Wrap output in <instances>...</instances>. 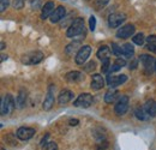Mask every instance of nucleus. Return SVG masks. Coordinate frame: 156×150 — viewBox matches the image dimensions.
<instances>
[{
  "mask_svg": "<svg viewBox=\"0 0 156 150\" xmlns=\"http://www.w3.org/2000/svg\"><path fill=\"white\" fill-rule=\"evenodd\" d=\"M82 34L85 35L84 20H83V18H76L69 27V29L66 31V36L67 38H76V36L82 35Z\"/></svg>",
  "mask_w": 156,
  "mask_h": 150,
  "instance_id": "obj_1",
  "label": "nucleus"
},
{
  "mask_svg": "<svg viewBox=\"0 0 156 150\" xmlns=\"http://www.w3.org/2000/svg\"><path fill=\"white\" fill-rule=\"evenodd\" d=\"M42 59H43V53L40 51H34V52L24 54L20 60L24 65H36L40 61H42Z\"/></svg>",
  "mask_w": 156,
  "mask_h": 150,
  "instance_id": "obj_2",
  "label": "nucleus"
},
{
  "mask_svg": "<svg viewBox=\"0 0 156 150\" xmlns=\"http://www.w3.org/2000/svg\"><path fill=\"white\" fill-rule=\"evenodd\" d=\"M143 67H144V72L147 75H151L153 71L155 70V64H156V60L154 59V56L151 55H148V54H143L140 55L139 58Z\"/></svg>",
  "mask_w": 156,
  "mask_h": 150,
  "instance_id": "obj_3",
  "label": "nucleus"
},
{
  "mask_svg": "<svg viewBox=\"0 0 156 150\" xmlns=\"http://www.w3.org/2000/svg\"><path fill=\"white\" fill-rule=\"evenodd\" d=\"M16 107V101L11 95H6L1 101V115H7Z\"/></svg>",
  "mask_w": 156,
  "mask_h": 150,
  "instance_id": "obj_4",
  "label": "nucleus"
},
{
  "mask_svg": "<svg viewBox=\"0 0 156 150\" xmlns=\"http://www.w3.org/2000/svg\"><path fill=\"white\" fill-rule=\"evenodd\" d=\"M93 102H94V98H93V96L90 94H82L79 95L77 98H76V101L73 102V105L76 106V107H82V108H88V107H90L91 105H93Z\"/></svg>",
  "mask_w": 156,
  "mask_h": 150,
  "instance_id": "obj_5",
  "label": "nucleus"
},
{
  "mask_svg": "<svg viewBox=\"0 0 156 150\" xmlns=\"http://www.w3.org/2000/svg\"><path fill=\"white\" fill-rule=\"evenodd\" d=\"M90 54H91V47L90 46H83L82 48H79V51L76 54V59H75L76 64L77 65H83Z\"/></svg>",
  "mask_w": 156,
  "mask_h": 150,
  "instance_id": "obj_6",
  "label": "nucleus"
},
{
  "mask_svg": "<svg viewBox=\"0 0 156 150\" xmlns=\"http://www.w3.org/2000/svg\"><path fill=\"white\" fill-rule=\"evenodd\" d=\"M129 101H130L129 96H121L118 100V102L115 103V107H114V111H115L118 115H124L125 113L127 112V109H129Z\"/></svg>",
  "mask_w": 156,
  "mask_h": 150,
  "instance_id": "obj_7",
  "label": "nucleus"
},
{
  "mask_svg": "<svg viewBox=\"0 0 156 150\" xmlns=\"http://www.w3.org/2000/svg\"><path fill=\"white\" fill-rule=\"evenodd\" d=\"M135 34V25L133 24H126L122 25L117 31V36L119 38H129L131 35Z\"/></svg>",
  "mask_w": 156,
  "mask_h": 150,
  "instance_id": "obj_8",
  "label": "nucleus"
},
{
  "mask_svg": "<svg viewBox=\"0 0 156 150\" xmlns=\"http://www.w3.org/2000/svg\"><path fill=\"white\" fill-rule=\"evenodd\" d=\"M54 85H49L48 88V91H47V96L44 98V102H43V109L44 111H49L52 109L53 105H54Z\"/></svg>",
  "mask_w": 156,
  "mask_h": 150,
  "instance_id": "obj_9",
  "label": "nucleus"
},
{
  "mask_svg": "<svg viewBox=\"0 0 156 150\" xmlns=\"http://www.w3.org/2000/svg\"><path fill=\"white\" fill-rule=\"evenodd\" d=\"M35 134V130L31 127H20L17 130V137L20 138V141H29L30 138H33Z\"/></svg>",
  "mask_w": 156,
  "mask_h": 150,
  "instance_id": "obj_10",
  "label": "nucleus"
},
{
  "mask_svg": "<svg viewBox=\"0 0 156 150\" xmlns=\"http://www.w3.org/2000/svg\"><path fill=\"white\" fill-rule=\"evenodd\" d=\"M125 19H126V17L122 13H112L108 17V24H109L111 28H117L119 25H121V23Z\"/></svg>",
  "mask_w": 156,
  "mask_h": 150,
  "instance_id": "obj_11",
  "label": "nucleus"
},
{
  "mask_svg": "<svg viewBox=\"0 0 156 150\" xmlns=\"http://www.w3.org/2000/svg\"><path fill=\"white\" fill-rule=\"evenodd\" d=\"M127 80V77L125 75H119V76H108V78H107V82H108V85L111 87V88H115L118 85H120V84H122V83H125Z\"/></svg>",
  "mask_w": 156,
  "mask_h": 150,
  "instance_id": "obj_12",
  "label": "nucleus"
},
{
  "mask_svg": "<svg viewBox=\"0 0 156 150\" xmlns=\"http://www.w3.org/2000/svg\"><path fill=\"white\" fill-rule=\"evenodd\" d=\"M90 87H91L93 90H100V89H102L105 87V79H103V77L101 75H98V73H95V75L93 76V78H91Z\"/></svg>",
  "mask_w": 156,
  "mask_h": 150,
  "instance_id": "obj_13",
  "label": "nucleus"
},
{
  "mask_svg": "<svg viewBox=\"0 0 156 150\" xmlns=\"http://www.w3.org/2000/svg\"><path fill=\"white\" fill-rule=\"evenodd\" d=\"M54 2L53 1H47L46 4H44V6L42 7V13H41V18L42 19H46L48 18V17H51L52 16V13L54 12Z\"/></svg>",
  "mask_w": 156,
  "mask_h": 150,
  "instance_id": "obj_14",
  "label": "nucleus"
},
{
  "mask_svg": "<svg viewBox=\"0 0 156 150\" xmlns=\"http://www.w3.org/2000/svg\"><path fill=\"white\" fill-rule=\"evenodd\" d=\"M65 13H66L65 9H64L62 6H58V7L54 10V12L52 13V16L49 17V19H51L52 23H58L59 20H61V19L65 17Z\"/></svg>",
  "mask_w": 156,
  "mask_h": 150,
  "instance_id": "obj_15",
  "label": "nucleus"
},
{
  "mask_svg": "<svg viewBox=\"0 0 156 150\" xmlns=\"http://www.w3.org/2000/svg\"><path fill=\"white\" fill-rule=\"evenodd\" d=\"M72 97H73L72 91H70V90H67V89H64V90H61L60 94H59L58 101L60 105H65V103L70 102V101L72 100Z\"/></svg>",
  "mask_w": 156,
  "mask_h": 150,
  "instance_id": "obj_16",
  "label": "nucleus"
},
{
  "mask_svg": "<svg viewBox=\"0 0 156 150\" xmlns=\"http://www.w3.org/2000/svg\"><path fill=\"white\" fill-rule=\"evenodd\" d=\"M118 97H119V91L117 89H111L105 95V101L106 103H114L118 100Z\"/></svg>",
  "mask_w": 156,
  "mask_h": 150,
  "instance_id": "obj_17",
  "label": "nucleus"
},
{
  "mask_svg": "<svg viewBox=\"0 0 156 150\" xmlns=\"http://www.w3.org/2000/svg\"><path fill=\"white\" fill-rule=\"evenodd\" d=\"M25 101H27V91L24 89H20V91L17 95L16 98V107L17 108H23L25 106Z\"/></svg>",
  "mask_w": 156,
  "mask_h": 150,
  "instance_id": "obj_18",
  "label": "nucleus"
},
{
  "mask_svg": "<svg viewBox=\"0 0 156 150\" xmlns=\"http://www.w3.org/2000/svg\"><path fill=\"white\" fill-rule=\"evenodd\" d=\"M144 108L149 116H156V102L154 100H148L144 105Z\"/></svg>",
  "mask_w": 156,
  "mask_h": 150,
  "instance_id": "obj_19",
  "label": "nucleus"
},
{
  "mask_svg": "<svg viewBox=\"0 0 156 150\" xmlns=\"http://www.w3.org/2000/svg\"><path fill=\"white\" fill-rule=\"evenodd\" d=\"M66 80L67 82H71V83H75V82H79L83 79V75L79 72V71H71L66 75Z\"/></svg>",
  "mask_w": 156,
  "mask_h": 150,
  "instance_id": "obj_20",
  "label": "nucleus"
},
{
  "mask_svg": "<svg viewBox=\"0 0 156 150\" xmlns=\"http://www.w3.org/2000/svg\"><path fill=\"white\" fill-rule=\"evenodd\" d=\"M79 46H80V40H77V41L71 42V43H70V45H67V46H66V48H65L66 54L71 55V54L76 53V52H77V49L79 48ZM78 51H79V49H78Z\"/></svg>",
  "mask_w": 156,
  "mask_h": 150,
  "instance_id": "obj_21",
  "label": "nucleus"
},
{
  "mask_svg": "<svg viewBox=\"0 0 156 150\" xmlns=\"http://www.w3.org/2000/svg\"><path fill=\"white\" fill-rule=\"evenodd\" d=\"M109 54H111V51H109V48H108L107 46L101 47L98 51V58L101 59L102 61L106 60V59H109Z\"/></svg>",
  "mask_w": 156,
  "mask_h": 150,
  "instance_id": "obj_22",
  "label": "nucleus"
},
{
  "mask_svg": "<svg viewBox=\"0 0 156 150\" xmlns=\"http://www.w3.org/2000/svg\"><path fill=\"white\" fill-rule=\"evenodd\" d=\"M135 114H136L137 119H139V120H147L150 118L144 107H137L135 109Z\"/></svg>",
  "mask_w": 156,
  "mask_h": 150,
  "instance_id": "obj_23",
  "label": "nucleus"
},
{
  "mask_svg": "<svg viewBox=\"0 0 156 150\" xmlns=\"http://www.w3.org/2000/svg\"><path fill=\"white\" fill-rule=\"evenodd\" d=\"M122 51H124V55H126L127 58H132L135 54V48L131 43H125L122 47Z\"/></svg>",
  "mask_w": 156,
  "mask_h": 150,
  "instance_id": "obj_24",
  "label": "nucleus"
},
{
  "mask_svg": "<svg viewBox=\"0 0 156 150\" xmlns=\"http://www.w3.org/2000/svg\"><path fill=\"white\" fill-rule=\"evenodd\" d=\"M111 60L109 59H106V60H103L102 61V67H101V71H102V73H108L109 71H111Z\"/></svg>",
  "mask_w": 156,
  "mask_h": 150,
  "instance_id": "obj_25",
  "label": "nucleus"
},
{
  "mask_svg": "<svg viewBox=\"0 0 156 150\" xmlns=\"http://www.w3.org/2000/svg\"><path fill=\"white\" fill-rule=\"evenodd\" d=\"M132 41H133V43H135V45L142 46V45L144 43V41H145V38H144V35H143L142 33H139V34H137V35L133 36Z\"/></svg>",
  "mask_w": 156,
  "mask_h": 150,
  "instance_id": "obj_26",
  "label": "nucleus"
},
{
  "mask_svg": "<svg viewBox=\"0 0 156 150\" xmlns=\"http://www.w3.org/2000/svg\"><path fill=\"white\" fill-rule=\"evenodd\" d=\"M42 150H59V148L54 142H47L42 145Z\"/></svg>",
  "mask_w": 156,
  "mask_h": 150,
  "instance_id": "obj_27",
  "label": "nucleus"
},
{
  "mask_svg": "<svg viewBox=\"0 0 156 150\" xmlns=\"http://www.w3.org/2000/svg\"><path fill=\"white\" fill-rule=\"evenodd\" d=\"M112 52H113V54H115L117 56H120L121 54H124L122 48L119 47L117 43H112Z\"/></svg>",
  "mask_w": 156,
  "mask_h": 150,
  "instance_id": "obj_28",
  "label": "nucleus"
},
{
  "mask_svg": "<svg viewBox=\"0 0 156 150\" xmlns=\"http://www.w3.org/2000/svg\"><path fill=\"white\" fill-rule=\"evenodd\" d=\"M107 148H108V142L106 139L98 141V143H96V150H106Z\"/></svg>",
  "mask_w": 156,
  "mask_h": 150,
  "instance_id": "obj_29",
  "label": "nucleus"
},
{
  "mask_svg": "<svg viewBox=\"0 0 156 150\" xmlns=\"http://www.w3.org/2000/svg\"><path fill=\"white\" fill-rule=\"evenodd\" d=\"M95 67H96L95 61H90V62H88V64L84 66V70H85L87 72H91L93 70H95Z\"/></svg>",
  "mask_w": 156,
  "mask_h": 150,
  "instance_id": "obj_30",
  "label": "nucleus"
},
{
  "mask_svg": "<svg viewBox=\"0 0 156 150\" xmlns=\"http://www.w3.org/2000/svg\"><path fill=\"white\" fill-rule=\"evenodd\" d=\"M25 4V0H13V7L16 10H20Z\"/></svg>",
  "mask_w": 156,
  "mask_h": 150,
  "instance_id": "obj_31",
  "label": "nucleus"
},
{
  "mask_svg": "<svg viewBox=\"0 0 156 150\" xmlns=\"http://www.w3.org/2000/svg\"><path fill=\"white\" fill-rule=\"evenodd\" d=\"M89 28H90L91 31H94L95 28H96V18H95L94 16H91V17L89 18Z\"/></svg>",
  "mask_w": 156,
  "mask_h": 150,
  "instance_id": "obj_32",
  "label": "nucleus"
},
{
  "mask_svg": "<svg viewBox=\"0 0 156 150\" xmlns=\"http://www.w3.org/2000/svg\"><path fill=\"white\" fill-rule=\"evenodd\" d=\"M9 5H10V0H0V11L4 12Z\"/></svg>",
  "mask_w": 156,
  "mask_h": 150,
  "instance_id": "obj_33",
  "label": "nucleus"
},
{
  "mask_svg": "<svg viewBox=\"0 0 156 150\" xmlns=\"http://www.w3.org/2000/svg\"><path fill=\"white\" fill-rule=\"evenodd\" d=\"M147 41L150 45H156V35H150L149 38H147Z\"/></svg>",
  "mask_w": 156,
  "mask_h": 150,
  "instance_id": "obj_34",
  "label": "nucleus"
},
{
  "mask_svg": "<svg viewBox=\"0 0 156 150\" xmlns=\"http://www.w3.org/2000/svg\"><path fill=\"white\" fill-rule=\"evenodd\" d=\"M115 64H118L120 67H122V66H125V65H126V61H125L124 59H120V58H118L117 60H115Z\"/></svg>",
  "mask_w": 156,
  "mask_h": 150,
  "instance_id": "obj_35",
  "label": "nucleus"
},
{
  "mask_svg": "<svg viewBox=\"0 0 156 150\" xmlns=\"http://www.w3.org/2000/svg\"><path fill=\"white\" fill-rule=\"evenodd\" d=\"M108 1L109 0H96V4H98L100 7H103V6H106L108 4Z\"/></svg>",
  "mask_w": 156,
  "mask_h": 150,
  "instance_id": "obj_36",
  "label": "nucleus"
},
{
  "mask_svg": "<svg viewBox=\"0 0 156 150\" xmlns=\"http://www.w3.org/2000/svg\"><path fill=\"white\" fill-rule=\"evenodd\" d=\"M147 49H149V51L156 53V45H150V43H149V45L147 46Z\"/></svg>",
  "mask_w": 156,
  "mask_h": 150,
  "instance_id": "obj_37",
  "label": "nucleus"
},
{
  "mask_svg": "<svg viewBox=\"0 0 156 150\" xmlns=\"http://www.w3.org/2000/svg\"><path fill=\"white\" fill-rule=\"evenodd\" d=\"M39 2H40V0H31V6H34V4H35V7L34 9H37L39 7Z\"/></svg>",
  "mask_w": 156,
  "mask_h": 150,
  "instance_id": "obj_38",
  "label": "nucleus"
},
{
  "mask_svg": "<svg viewBox=\"0 0 156 150\" xmlns=\"http://www.w3.org/2000/svg\"><path fill=\"white\" fill-rule=\"evenodd\" d=\"M70 124H71V125H77V124H78V120H77V119H72Z\"/></svg>",
  "mask_w": 156,
  "mask_h": 150,
  "instance_id": "obj_39",
  "label": "nucleus"
},
{
  "mask_svg": "<svg viewBox=\"0 0 156 150\" xmlns=\"http://www.w3.org/2000/svg\"><path fill=\"white\" fill-rule=\"evenodd\" d=\"M137 66V60H133L132 61V66H130V69H135Z\"/></svg>",
  "mask_w": 156,
  "mask_h": 150,
  "instance_id": "obj_40",
  "label": "nucleus"
},
{
  "mask_svg": "<svg viewBox=\"0 0 156 150\" xmlns=\"http://www.w3.org/2000/svg\"><path fill=\"white\" fill-rule=\"evenodd\" d=\"M4 48H5V42L2 41V42H1V49H4Z\"/></svg>",
  "mask_w": 156,
  "mask_h": 150,
  "instance_id": "obj_41",
  "label": "nucleus"
},
{
  "mask_svg": "<svg viewBox=\"0 0 156 150\" xmlns=\"http://www.w3.org/2000/svg\"><path fill=\"white\" fill-rule=\"evenodd\" d=\"M5 59H7V55L5 56V55H1V61H4Z\"/></svg>",
  "mask_w": 156,
  "mask_h": 150,
  "instance_id": "obj_42",
  "label": "nucleus"
},
{
  "mask_svg": "<svg viewBox=\"0 0 156 150\" xmlns=\"http://www.w3.org/2000/svg\"><path fill=\"white\" fill-rule=\"evenodd\" d=\"M1 150H5V149H4V148H1Z\"/></svg>",
  "mask_w": 156,
  "mask_h": 150,
  "instance_id": "obj_43",
  "label": "nucleus"
}]
</instances>
